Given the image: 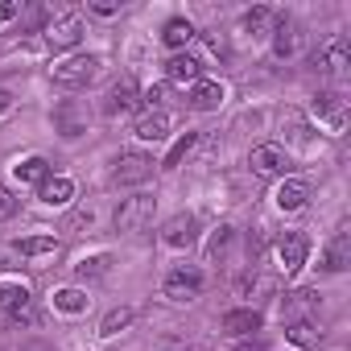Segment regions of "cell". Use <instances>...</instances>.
Listing matches in <instances>:
<instances>
[{"label":"cell","mask_w":351,"mask_h":351,"mask_svg":"<svg viewBox=\"0 0 351 351\" xmlns=\"http://www.w3.org/2000/svg\"><path fill=\"white\" fill-rule=\"evenodd\" d=\"M132 322V310L128 306H120V310H112L108 318H104V326H99V335H116V330H124Z\"/></svg>","instance_id":"31"},{"label":"cell","mask_w":351,"mask_h":351,"mask_svg":"<svg viewBox=\"0 0 351 351\" xmlns=\"http://www.w3.org/2000/svg\"><path fill=\"white\" fill-rule=\"evenodd\" d=\"M91 13H99V17H112V13H120V5H116V0H91Z\"/></svg>","instance_id":"35"},{"label":"cell","mask_w":351,"mask_h":351,"mask_svg":"<svg viewBox=\"0 0 351 351\" xmlns=\"http://www.w3.org/2000/svg\"><path fill=\"white\" fill-rule=\"evenodd\" d=\"M0 310H9V318L21 314V310H34L29 285H21V281H0Z\"/></svg>","instance_id":"16"},{"label":"cell","mask_w":351,"mask_h":351,"mask_svg":"<svg viewBox=\"0 0 351 351\" xmlns=\"http://www.w3.org/2000/svg\"><path fill=\"white\" fill-rule=\"evenodd\" d=\"M165 79H169V83H199V79H203V62L182 50V54H173V58L165 62Z\"/></svg>","instance_id":"14"},{"label":"cell","mask_w":351,"mask_h":351,"mask_svg":"<svg viewBox=\"0 0 351 351\" xmlns=\"http://www.w3.org/2000/svg\"><path fill=\"white\" fill-rule=\"evenodd\" d=\"M87 302H91V298H87L83 289H58V293H54V310H62V314H83Z\"/></svg>","instance_id":"27"},{"label":"cell","mask_w":351,"mask_h":351,"mask_svg":"<svg viewBox=\"0 0 351 351\" xmlns=\"http://www.w3.org/2000/svg\"><path fill=\"white\" fill-rule=\"evenodd\" d=\"M248 165L261 173V178H285L289 173V153L281 145H256L248 153Z\"/></svg>","instance_id":"5"},{"label":"cell","mask_w":351,"mask_h":351,"mask_svg":"<svg viewBox=\"0 0 351 351\" xmlns=\"http://www.w3.org/2000/svg\"><path fill=\"white\" fill-rule=\"evenodd\" d=\"M261 310H252V306H244V310H228L223 314V330L228 335H252V330H261Z\"/></svg>","instance_id":"19"},{"label":"cell","mask_w":351,"mask_h":351,"mask_svg":"<svg viewBox=\"0 0 351 351\" xmlns=\"http://www.w3.org/2000/svg\"><path fill=\"white\" fill-rule=\"evenodd\" d=\"M347 261H351V236H347V228H339L335 240H330L326 252H322V269H326V273H343Z\"/></svg>","instance_id":"15"},{"label":"cell","mask_w":351,"mask_h":351,"mask_svg":"<svg viewBox=\"0 0 351 351\" xmlns=\"http://www.w3.org/2000/svg\"><path fill=\"white\" fill-rule=\"evenodd\" d=\"M108 269H112V256H108V252H99V256H87V261H79V265H75V273H79L83 281H87V277H104Z\"/></svg>","instance_id":"29"},{"label":"cell","mask_w":351,"mask_h":351,"mask_svg":"<svg viewBox=\"0 0 351 351\" xmlns=\"http://www.w3.org/2000/svg\"><path fill=\"white\" fill-rule=\"evenodd\" d=\"M161 42H165L169 50H178V54H182V50H186V46L195 42V25H191V21H182V17H173V21L165 25Z\"/></svg>","instance_id":"22"},{"label":"cell","mask_w":351,"mask_h":351,"mask_svg":"<svg viewBox=\"0 0 351 351\" xmlns=\"http://www.w3.org/2000/svg\"><path fill=\"white\" fill-rule=\"evenodd\" d=\"M153 178V157L149 153H120L116 169H112V182L116 186H141Z\"/></svg>","instance_id":"4"},{"label":"cell","mask_w":351,"mask_h":351,"mask_svg":"<svg viewBox=\"0 0 351 351\" xmlns=\"http://www.w3.org/2000/svg\"><path fill=\"white\" fill-rule=\"evenodd\" d=\"M9 108H13V95H9V91H5V87H0V116H5V112H9Z\"/></svg>","instance_id":"38"},{"label":"cell","mask_w":351,"mask_h":351,"mask_svg":"<svg viewBox=\"0 0 351 351\" xmlns=\"http://www.w3.org/2000/svg\"><path fill=\"white\" fill-rule=\"evenodd\" d=\"M13 178H17L21 186H42V182L50 178V165H46L42 157H25V161L13 165Z\"/></svg>","instance_id":"21"},{"label":"cell","mask_w":351,"mask_h":351,"mask_svg":"<svg viewBox=\"0 0 351 351\" xmlns=\"http://www.w3.org/2000/svg\"><path fill=\"white\" fill-rule=\"evenodd\" d=\"M79 38H83V17L79 13H66V17H58V21L46 25L50 50H71V46H79Z\"/></svg>","instance_id":"7"},{"label":"cell","mask_w":351,"mask_h":351,"mask_svg":"<svg viewBox=\"0 0 351 351\" xmlns=\"http://www.w3.org/2000/svg\"><path fill=\"white\" fill-rule=\"evenodd\" d=\"M314 306H318V289H298V293H289L285 314H289V322H298V318H306Z\"/></svg>","instance_id":"26"},{"label":"cell","mask_w":351,"mask_h":351,"mask_svg":"<svg viewBox=\"0 0 351 351\" xmlns=\"http://www.w3.org/2000/svg\"><path fill=\"white\" fill-rule=\"evenodd\" d=\"M273 199H277V207H281V211H302V207L310 203V186H306L302 178H285V182L277 186V195H273Z\"/></svg>","instance_id":"17"},{"label":"cell","mask_w":351,"mask_h":351,"mask_svg":"<svg viewBox=\"0 0 351 351\" xmlns=\"http://www.w3.org/2000/svg\"><path fill=\"white\" fill-rule=\"evenodd\" d=\"M17 13H21V9H17V5H0V25H5V21H13V17H17Z\"/></svg>","instance_id":"37"},{"label":"cell","mask_w":351,"mask_h":351,"mask_svg":"<svg viewBox=\"0 0 351 351\" xmlns=\"http://www.w3.org/2000/svg\"><path fill=\"white\" fill-rule=\"evenodd\" d=\"M199 145V132H182L178 141L169 145V153H165V161H161V169H178L186 157H191V149Z\"/></svg>","instance_id":"23"},{"label":"cell","mask_w":351,"mask_h":351,"mask_svg":"<svg viewBox=\"0 0 351 351\" xmlns=\"http://www.w3.org/2000/svg\"><path fill=\"white\" fill-rule=\"evenodd\" d=\"M104 108H108V116H128V112H136V108H141V91H136V83H132V79L112 83Z\"/></svg>","instance_id":"12"},{"label":"cell","mask_w":351,"mask_h":351,"mask_svg":"<svg viewBox=\"0 0 351 351\" xmlns=\"http://www.w3.org/2000/svg\"><path fill=\"white\" fill-rule=\"evenodd\" d=\"M13 207H17V203H13V195L0 186V215H13Z\"/></svg>","instance_id":"36"},{"label":"cell","mask_w":351,"mask_h":351,"mask_svg":"<svg viewBox=\"0 0 351 351\" xmlns=\"http://www.w3.org/2000/svg\"><path fill=\"white\" fill-rule=\"evenodd\" d=\"M161 244L165 248H191L195 244V215L178 211L173 219H165L161 223Z\"/></svg>","instance_id":"11"},{"label":"cell","mask_w":351,"mask_h":351,"mask_svg":"<svg viewBox=\"0 0 351 351\" xmlns=\"http://www.w3.org/2000/svg\"><path fill=\"white\" fill-rule=\"evenodd\" d=\"M91 223H95V207H83L71 215V228H91Z\"/></svg>","instance_id":"34"},{"label":"cell","mask_w":351,"mask_h":351,"mask_svg":"<svg viewBox=\"0 0 351 351\" xmlns=\"http://www.w3.org/2000/svg\"><path fill=\"white\" fill-rule=\"evenodd\" d=\"M306 252H310L306 236H302V232H285V236L277 240V269H281L285 277H293V273L306 265Z\"/></svg>","instance_id":"6"},{"label":"cell","mask_w":351,"mask_h":351,"mask_svg":"<svg viewBox=\"0 0 351 351\" xmlns=\"http://www.w3.org/2000/svg\"><path fill=\"white\" fill-rule=\"evenodd\" d=\"M277 17H281L277 9L256 5V9H248V13H244V29H248V34H269V29L277 25Z\"/></svg>","instance_id":"24"},{"label":"cell","mask_w":351,"mask_h":351,"mask_svg":"<svg viewBox=\"0 0 351 351\" xmlns=\"http://www.w3.org/2000/svg\"><path fill=\"white\" fill-rule=\"evenodd\" d=\"M273 54L277 58H293L298 54V25L289 17H277V25H273Z\"/></svg>","instance_id":"18"},{"label":"cell","mask_w":351,"mask_h":351,"mask_svg":"<svg viewBox=\"0 0 351 351\" xmlns=\"http://www.w3.org/2000/svg\"><path fill=\"white\" fill-rule=\"evenodd\" d=\"M99 54H75V58H62V62H54L50 66V79H54V87H62V91H83L87 83H95L99 79Z\"/></svg>","instance_id":"1"},{"label":"cell","mask_w":351,"mask_h":351,"mask_svg":"<svg viewBox=\"0 0 351 351\" xmlns=\"http://www.w3.org/2000/svg\"><path fill=\"white\" fill-rule=\"evenodd\" d=\"M153 219V195H132V199H120V207H116V232H141L145 223Z\"/></svg>","instance_id":"3"},{"label":"cell","mask_w":351,"mask_h":351,"mask_svg":"<svg viewBox=\"0 0 351 351\" xmlns=\"http://www.w3.org/2000/svg\"><path fill=\"white\" fill-rule=\"evenodd\" d=\"M236 351H265V347H256V343H248V347H236Z\"/></svg>","instance_id":"39"},{"label":"cell","mask_w":351,"mask_h":351,"mask_svg":"<svg viewBox=\"0 0 351 351\" xmlns=\"http://www.w3.org/2000/svg\"><path fill=\"white\" fill-rule=\"evenodd\" d=\"M38 195H42L46 207H66V203L75 199V182H71V178H46V182L38 186Z\"/></svg>","instance_id":"20"},{"label":"cell","mask_w":351,"mask_h":351,"mask_svg":"<svg viewBox=\"0 0 351 351\" xmlns=\"http://www.w3.org/2000/svg\"><path fill=\"white\" fill-rule=\"evenodd\" d=\"M132 136H136V141H153V145L165 141V136H169V116H165V112H141L136 124H132Z\"/></svg>","instance_id":"13"},{"label":"cell","mask_w":351,"mask_h":351,"mask_svg":"<svg viewBox=\"0 0 351 351\" xmlns=\"http://www.w3.org/2000/svg\"><path fill=\"white\" fill-rule=\"evenodd\" d=\"M289 339H293L298 347H318V330H314V322H310V318L289 322Z\"/></svg>","instance_id":"30"},{"label":"cell","mask_w":351,"mask_h":351,"mask_svg":"<svg viewBox=\"0 0 351 351\" xmlns=\"http://www.w3.org/2000/svg\"><path fill=\"white\" fill-rule=\"evenodd\" d=\"M228 244H232V228H215V236H211V244H207V256L219 261V256L228 252Z\"/></svg>","instance_id":"32"},{"label":"cell","mask_w":351,"mask_h":351,"mask_svg":"<svg viewBox=\"0 0 351 351\" xmlns=\"http://www.w3.org/2000/svg\"><path fill=\"white\" fill-rule=\"evenodd\" d=\"M314 116L330 132H343L347 128V99H339L335 91H322V95H314Z\"/></svg>","instance_id":"10"},{"label":"cell","mask_w":351,"mask_h":351,"mask_svg":"<svg viewBox=\"0 0 351 351\" xmlns=\"http://www.w3.org/2000/svg\"><path fill=\"white\" fill-rule=\"evenodd\" d=\"M161 293H165L169 302H195V298L203 293V273H199L195 265H173V269L165 273V281H161Z\"/></svg>","instance_id":"2"},{"label":"cell","mask_w":351,"mask_h":351,"mask_svg":"<svg viewBox=\"0 0 351 351\" xmlns=\"http://www.w3.org/2000/svg\"><path fill=\"white\" fill-rule=\"evenodd\" d=\"M161 99H165V87H149V91H141V104H145L149 112H161Z\"/></svg>","instance_id":"33"},{"label":"cell","mask_w":351,"mask_h":351,"mask_svg":"<svg viewBox=\"0 0 351 351\" xmlns=\"http://www.w3.org/2000/svg\"><path fill=\"white\" fill-rule=\"evenodd\" d=\"M13 248L21 256H46V252H58V240L54 236H29V240H17Z\"/></svg>","instance_id":"28"},{"label":"cell","mask_w":351,"mask_h":351,"mask_svg":"<svg viewBox=\"0 0 351 351\" xmlns=\"http://www.w3.org/2000/svg\"><path fill=\"white\" fill-rule=\"evenodd\" d=\"M58 128H62V136L87 132V112H79L75 104H62V108H58Z\"/></svg>","instance_id":"25"},{"label":"cell","mask_w":351,"mask_h":351,"mask_svg":"<svg viewBox=\"0 0 351 351\" xmlns=\"http://www.w3.org/2000/svg\"><path fill=\"white\" fill-rule=\"evenodd\" d=\"M223 99H228V91H223L219 79H199V83H191V91H186V104H191L195 112H215Z\"/></svg>","instance_id":"9"},{"label":"cell","mask_w":351,"mask_h":351,"mask_svg":"<svg viewBox=\"0 0 351 351\" xmlns=\"http://www.w3.org/2000/svg\"><path fill=\"white\" fill-rule=\"evenodd\" d=\"M314 62H318V66H322L326 75H343V71L351 66V42H347L343 34H335V38H326Z\"/></svg>","instance_id":"8"}]
</instances>
